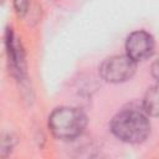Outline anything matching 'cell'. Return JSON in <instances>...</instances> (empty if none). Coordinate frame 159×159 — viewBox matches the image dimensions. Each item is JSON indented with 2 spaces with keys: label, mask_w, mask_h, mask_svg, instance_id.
<instances>
[{
  "label": "cell",
  "mask_w": 159,
  "mask_h": 159,
  "mask_svg": "<svg viewBox=\"0 0 159 159\" xmlns=\"http://www.w3.org/2000/svg\"><path fill=\"white\" fill-rule=\"evenodd\" d=\"M152 75L157 80V82H159V57L152 63Z\"/></svg>",
  "instance_id": "cell-8"
},
{
  "label": "cell",
  "mask_w": 159,
  "mask_h": 159,
  "mask_svg": "<svg viewBox=\"0 0 159 159\" xmlns=\"http://www.w3.org/2000/svg\"><path fill=\"white\" fill-rule=\"evenodd\" d=\"M29 5H30V0H14L15 11L21 17L26 15V12L29 10Z\"/></svg>",
  "instance_id": "cell-7"
},
{
  "label": "cell",
  "mask_w": 159,
  "mask_h": 159,
  "mask_svg": "<svg viewBox=\"0 0 159 159\" xmlns=\"http://www.w3.org/2000/svg\"><path fill=\"white\" fill-rule=\"evenodd\" d=\"M137 62L127 53L116 55L106 58L99 66L101 77L109 83H123L133 77L135 73Z\"/></svg>",
  "instance_id": "cell-3"
},
{
  "label": "cell",
  "mask_w": 159,
  "mask_h": 159,
  "mask_svg": "<svg viewBox=\"0 0 159 159\" xmlns=\"http://www.w3.org/2000/svg\"><path fill=\"white\" fill-rule=\"evenodd\" d=\"M143 111L150 117H159V82L147 91L143 98Z\"/></svg>",
  "instance_id": "cell-6"
},
{
  "label": "cell",
  "mask_w": 159,
  "mask_h": 159,
  "mask_svg": "<svg viewBox=\"0 0 159 159\" xmlns=\"http://www.w3.org/2000/svg\"><path fill=\"white\" fill-rule=\"evenodd\" d=\"M111 132L116 138L124 143H142L150 133L148 114L137 108L123 109L113 117L111 122Z\"/></svg>",
  "instance_id": "cell-1"
},
{
  "label": "cell",
  "mask_w": 159,
  "mask_h": 159,
  "mask_svg": "<svg viewBox=\"0 0 159 159\" xmlns=\"http://www.w3.org/2000/svg\"><path fill=\"white\" fill-rule=\"evenodd\" d=\"M5 47H6L7 60H9V65H10L12 75L16 78L22 80V77L25 76V56H24V51H22L21 43H19L16 41L11 29L6 30V34H5Z\"/></svg>",
  "instance_id": "cell-5"
},
{
  "label": "cell",
  "mask_w": 159,
  "mask_h": 159,
  "mask_svg": "<svg viewBox=\"0 0 159 159\" xmlns=\"http://www.w3.org/2000/svg\"><path fill=\"white\" fill-rule=\"evenodd\" d=\"M154 48V37L145 30L133 31L125 40V53L135 62H140L152 57Z\"/></svg>",
  "instance_id": "cell-4"
},
{
  "label": "cell",
  "mask_w": 159,
  "mask_h": 159,
  "mask_svg": "<svg viewBox=\"0 0 159 159\" xmlns=\"http://www.w3.org/2000/svg\"><path fill=\"white\" fill-rule=\"evenodd\" d=\"M87 125V116L76 107L55 108L48 117V128L53 137L71 140L80 137Z\"/></svg>",
  "instance_id": "cell-2"
}]
</instances>
